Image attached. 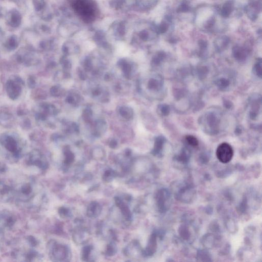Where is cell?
<instances>
[{
    "label": "cell",
    "instance_id": "6da1fadb",
    "mask_svg": "<svg viewBox=\"0 0 262 262\" xmlns=\"http://www.w3.org/2000/svg\"><path fill=\"white\" fill-rule=\"evenodd\" d=\"M73 5L76 11L83 17L87 21H92L94 17V7L93 3L90 0H74Z\"/></svg>",
    "mask_w": 262,
    "mask_h": 262
},
{
    "label": "cell",
    "instance_id": "7a4b0ae2",
    "mask_svg": "<svg viewBox=\"0 0 262 262\" xmlns=\"http://www.w3.org/2000/svg\"><path fill=\"white\" fill-rule=\"evenodd\" d=\"M50 257L53 260L61 261L68 257V249L66 246L58 244L54 241H50L48 244Z\"/></svg>",
    "mask_w": 262,
    "mask_h": 262
},
{
    "label": "cell",
    "instance_id": "3957f363",
    "mask_svg": "<svg viewBox=\"0 0 262 262\" xmlns=\"http://www.w3.org/2000/svg\"><path fill=\"white\" fill-rule=\"evenodd\" d=\"M26 160L27 163L29 165H34L42 170L48 168V163L45 158L38 150H32L29 154Z\"/></svg>",
    "mask_w": 262,
    "mask_h": 262
},
{
    "label": "cell",
    "instance_id": "277c9868",
    "mask_svg": "<svg viewBox=\"0 0 262 262\" xmlns=\"http://www.w3.org/2000/svg\"><path fill=\"white\" fill-rule=\"evenodd\" d=\"M216 156L220 162L223 163H227L231 161L233 157V148L228 143H221L217 148Z\"/></svg>",
    "mask_w": 262,
    "mask_h": 262
},
{
    "label": "cell",
    "instance_id": "5b68a950",
    "mask_svg": "<svg viewBox=\"0 0 262 262\" xmlns=\"http://www.w3.org/2000/svg\"><path fill=\"white\" fill-rule=\"evenodd\" d=\"M1 143L6 150L11 152L13 157L18 158L20 156V150L18 148L17 141L11 136H4L1 138Z\"/></svg>",
    "mask_w": 262,
    "mask_h": 262
},
{
    "label": "cell",
    "instance_id": "8992f818",
    "mask_svg": "<svg viewBox=\"0 0 262 262\" xmlns=\"http://www.w3.org/2000/svg\"><path fill=\"white\" fill-rule=\"evenodd\" d=\"M19 84V83L13 79H10L7 82L6 90L8 95L12 99H17L21 94V87Z\"/></svg>",
    "mask_w": 262,
    "mask_h": 262
},
{
    "label": "cell",
    "instance_id": "52a82bcc",
    "mask_svg": "<svg viewBox=\"0 0 262 262\" xmlns=\"http://www.w3.org/2000/svg\"><path fill=\"white\" fill-rule=\"evenodd\" d=\"M19 200L21 201H29L34 198L33 187L31 183H25L21 185L19 191Z\"/></svg>",
    "mask_w": 262,
    "mask_h": 262
},
{
    "label": "cell",
    "instance_id": "ba28073f",
    "mask_svg": "<svg viewBox=\"0 0 262 262\" xmlns=\"http://www.w3.org/2000/svg\"><path fill=\"white\" fill-rule=\"evenodd\" d=\"M205 119L206 123L210 131L213 133H217L219 130L220 119L217 115L213 112H210L206 115Z\"/></svg>",
    "mask_w": 262,
    "mask_h": 262
},
{
    "label": "cell",
    "instance_id": "9c48e42d",
    "mask_svg": "<svg viewBox=\"0 0 262 262\" xmlns=\"http://www.w3.org/2000/svg\"><path fill=\"white\" fill-rule=\"evenodd\" d=\"M13 195V191L12 187L6 184L0 183V201L8 202Z\"/></svg>",
    "mask_w": 262,
    "mask_h": 262
},
{
    "label": "cell",
    "instance_id": "30bf717a",
    "mask_svg": "<svg viewBox=\"0 0 262 262\" xmlns=\"http://www.w3.org/2000/svg\"><path fill=\"white\" fill-rule=\"evenodd\" d=\"M232 52L234 57L236 60L241 62L245 60L247 56L246 49L238 46H236L233 48Z\"/></svg>",
    "mask_w": 262,
    "mask_h": 262
},
{
    "label": "cell",
    "instance_id": "8fae6325",
    "mask_svg": "<svg viewBox=\"0 0 262 262\" xmlns=\"http://www.w3.org/2000/svg\"><path fill=\"white\" fill-rule=\"evenodd\" d=\"M261 99L259 100V99L255 98L253 100L251 105V109L249 112V116L251 119H255L257 117L259 113V111L260 109L261 101Z\"/></svg>",
    "mask_w": 262,
    "mask_h": 262
},
{
    "label": "cell",
    "instance_id": "7c38bea8",
    "mask_svg": "<svg viewBox=\"0 0 262 262\" xmlns=\"http://www.w3.org/2000/svg\"><path fill=\"white\" fill-rule=\"evenodd\" d=\"M101 212V207L97 203L92 202L89 206L87 210L88 216L90 217H97Z\"/></svg>",
    "mask_w": 262,
    "mask_h": 262
},
{
    "label": "cell",
    "instance_id": "4fadbf2b",
    "mask_svg": "<svg viewBox=\"0 0 262 262\" xmlns=\"http://www.w3.org/2000/svg\"><path fill=\"white\" fill-rule=\"evenodd\" d=\"M115 201L116 203L117 206L120 209L121 211H122V214H124V216L126 218V219L127 220L130 219L131 218V214L130 211L129 210V207H128L124 204V203L122 202V200H120V198L117 197Z\"/></svg>",
    "mask_w": 262,
    "mask_h": 262
},
{
    "label": "cell",
    "instance_id": "5bb4252c",
    "mask_svg": "<svg viewBox=\"0 0 262 262\" xmlns=\"http://www.w3.org/2000/svg\"><path fill=\"white\" fill-rule=\"evenodd\" d=\"M257 5L255 3H253L252 4H250L249 6H248L246 8V13H247L248 17H249L250 19H252L253 21L255 20L257 18Z\"/></svg>",
    "mask_w": 262,
    "mask_h": 262
},
{
    "label": "cell",
    "instance_id": "9a60e30c",
    "mask_svg": "<svg viewBox=\"0 0 262 262\" xmlns=\"http://www.w3.org/2000/svg\"><path fill=\"white\" fill-rule=\"evenodd\" d=\"M229 38L227 37L224 36L220 38H218L216 41H215V47L217 50L222 51L224 50L225 48L227 46L228 44Z\"/></svg>",
    "mask_w": 262,
    "mask_h": 262
},
{
    "label": "cell",
    "instance_id": "2e32d148",
    "mask_svg": "<svg viewBox=\"0 0 262 262\" xmlns=\"http://www.w3.org/2000/svg\"><path fill=\"white\" fill-rule=\"evenodd\" d=\"M216 84L217 87L221 90H225V89L228 88L230 85V81L228 79L221 77L218 79L216 81Z\"/></svg>",
    "mask_w": 262,
    "mask_h": 262
},
{
    "label": "cell",
    "instance_id": "e0dca14e",
    "mask_svg": "<svg viewBox=\"0 0 262 262\" xmlns=\"http://www.w3.org/2000/svg\"><path fill=\"white\" fill-rule=\"evenodd\" d=\"M262 62L261 59H259L255 62V64L253 66V71L254 74L256 76L260 77V79L262 78Z\"/></svg>",
    "mask_w": 262,
    "mask_h": 262
},
{
    "label": "cell",
    "instance_id": "ac0fdd59",
    "mask_svg": "<svg viewBox=\"0 0 262 262\" xmlns=\"http://www.w3.org/2000/svg\"><path fill=\"white\" fill-rule=\"evenodd\" d=\"M165 142V139L163 137L160 136L158 137L155 142V152L159 153L162 150L163 145Z\"/></svg>",
    "mask_w": 262,
    "mask_h": 262
},
{
    "label": "cell",
    "instance_id": "d6986e66",
    "mask_svg": "<svg viewBox=\"0 0 262 262\" xmlns=\"http://www.w3.org/2000/svg\"><path fill=\"white\" fill-rule=\"evenodd\" d=\"M232 10V4L230 2H227L224 4L221 11L222 15L223 17H228Z\"/></svg>",
    "mask_w": 262,
    "mask_h": 262
},
{
    "label": "cell",
    "instance_id": "ffe728a7",
    "mask_svg": "<svg viewBox=\"0 0 262 262\" xmlns=\"http://www.w3.org/2000/svg\"><path fill=\"white\" fill-rule=\"evenodd\" d=\"M185 140L188 145L193 147H197L199 145V141L197 138L192 135H187L185 137Z\"/></svg>",
    "mask_w": 262,
    "mask_h": 262
},
{
    "label": "cell",
    "instance_id": "44dd1931",
    "mask_svg": "<svg viewBox=\"0 0 262 262\" xmlns=\"http://www.w3.org/2000/svg\"><path fill=\"white\" fill-rule=\"evenodd\" d=\"M74 238L75 241L77 242L81 243L85 241L86 238H87V236L85 231H79L75 234Z\"/></svg>",
    "mask_w": 262,
    "mask_h": 262
},
{
    "label": "cell",
    "instance_id": "7402d4cb",
    "mask_svg": "<svg viewBox=\"0 0 262 262\" xmlns=\"http://www.w3.org/2000/svg\"><path fill=\"white\" fill-rule=\"evenodd\" d=\"M160 109V112L162 115L165 116L169 115L170 110H171L169 105L167 104H163V105H161Z\"/></svg>",
    "mask_w": 262,
    "mask_h": 262
},
{
    "label": "cell",
    "instance_id": "603a6c76",
    "mask_svg": "<svg viewBox=\"0 0 262 262\" xmlns=\"http://www.w3.org/2000/svg\"><path fill=\"white\" fill-rule=\"evenodd\" d=\"M151 88L154 89L155 90H158L162 87V83L158 79H152V81L151 82Z\"/></svg>",
    "mask_w": 262,
    "mask_h": 262
},
{
    "label": "cell",
    "instance_id": "cb8c5ba5",
    "mask_svg": "<svg viewBox=\"0 0 262 262\" xmlns=\"http://www.w3.org/2000/svg\"><path fill=\"white\" fill-rule=\"evenodd\" d=\"M27 241L28 242L29 245L31 246L32 247H35L36 246L38 245V241L37 239L33 236H28L27 238Z\"/></svg>",
    "mask_w": 262,
    "mask_h": 262
},
{
    "label": "cell",
    "instance_id": "d4e9b609",
    "mask_svg": "<svg viewBox=\"0 0 262 262\" xmlns=\"http://www.w3.org/2000/svg\"><path fill=\"white\" fill-rule=\"evenodd\" d=\"M91 251V246H87L83 248V259H88L89 255Z\"/></svg>",
    "mask_w": 262,
    "mask_h": 262
},
{
    "label": "cell",
    "instance_id": "484cf974",
    "mask_svg": "<svg viewBox=\"0 0 262 262\" xmlns=\"http://www.w3.org/2000/svg\"><path fill=\"white\" fill-rule=\"evenodd\" d=\"M167 29H168L167 24L165 23H163L160 25L158 29L159 32H160V34H163L167 30Z\"/></svg>",
    "mask_w": 262,
    "mask_h": 262
},
{
    "label": "cell",
    "instance_id": "4316f807",
    "mask_svg": "<svg viewBox=\"0 0 262 262\" xmlns=\"http://www.w3.org/2000/svg\"><path fill=\"white\" fill-rule=\"evenodd\" d=\"M188 9H189L188 5L185 3H184L179 6L177 11L178 12H186L188 11Z\"/></svg>",
    "mask_w": 262,
    "mask_h": 262
},
{
    "label": "cell",
    "instance_id": "83f0119b",
    "mask_svg": "<svg viewBox=\"0 0 262 262\" xmlns=\"http://www.w3.org/2000/svg\"><path fill=\"white\" fill-rule=\"evenodd\" d=\"M114 176V174L113 172L110 171H107L105 173L104 178L106 181H109L110 180L113 179Z\"/></svg>",
    "mask_w": 262,
    "mask_h": 262
},
{
    "label": "cell",
    "instance_id": "f1b7e54d",
    "mask_svg": "<svg viewBox=\"0 0 262 262\" xmlns=\"http://www.w3.org/2000/svg\"><path fill=\"white\" fill-rule=\"evenodd\" d=\"M28 86L31 88H34L36 86V80L34 76L29 77L28 79Z\"/></svg>",
    "mask_w": 262,
    "mask_h": 262
},
{
    "label": "cell",
    "instance_id": "f546056e",
    "mask_svg": "<svg viewBox=\"0 0 262 262\" xmlns=\"http://www.w3.org/2000/svg\"><path fill=\"white\" fill-rule=\"evenodd\" d=\"M59 214L62 217H66L68 216L69 213H68V210L67 209H66L64 208H61L59 210Z\"/></svg>",
    "mask_w": 262,
    "mask_h": 262
},
{
    "label": "cell",
    "instance_id": "4dcf8cb0",
    "mask_svg": "<svg viewBox=\"0 0 262 262\" xmlns=\"http://www.w3.org/2000/svg\"><path fill=\"white\" fill-rule=\"evenodd\" d=\"M223 104H224V107H226L227 109H230L232 107V103L231 101H230L228 100H224Z\"/></svg>",
    "mask_w": 262,
    "mask_h": 262
},
{
    "label": "cell",
    "instance_id": "1f68e13d",
    "mask_svg": "<svg viewBox=\"0 0 262 262\" xmlns=\"http://www.w3.org/2000/svg\"><path fill=\"white\" fill-rule=\"evenodd\" d=\"M22 125L24 126V128L28 129L31 126V123H30V122L29 121V120H28V119H25L23 122Z\"/></svg>",
    "mask_w": 262,
    "mask_h": 262
},
{
    "label": "cell",
    "instance_id": "d6a6232c",
    "mask_svg": "<svg viewBox=\"0 0 262 262\" xmlns=\"http://www.w3.org/2000/svg\"><path fill=\"white\" fill-rule=\"evenodd\" d=\"M199 45L201 49H205L207 47V43L206 41L200 40L199 42Z\"/></svg>",
    "mask_w": 262,
    "mask_h": 262
},
{
    "label": "cell",
    "instance_id": "836d02e7",
    "mask_svg": "<svg viewBox=\"0 0 262 262\" xmlns=\"http://www.w3.org/2000/svg\"><path fill=\"white\" fill-rule=\"evenodd\" d=\"M148 33L146 31H142L141 32V38L143 39V40H146L148 38Z\"/></svg>",
    "mask_w": 262,
    "mask_h": 262
},
{
    "label": "cell",
    "instance_id": "e575fe53",
    "mask_svg": "<svg viewBox=\"0 0 262 262\" xmlns=\"http://www.w3.org/2000/svg\"><path fill=\"white\" fill-rule=\"evenodd\" d=\"M0 224H1V225H2L3 226V225L2 219V216H1V214H0Z\"/></svg>",
    "mask_w": 262,
    "mask_h": 262
}]
</instances>
